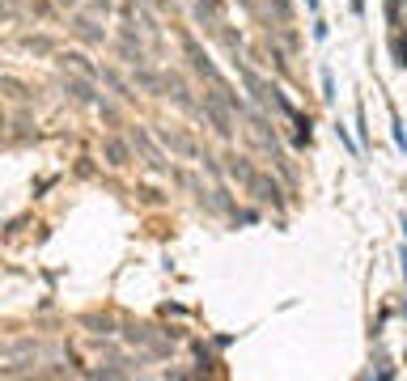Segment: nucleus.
Returning <instances> with one entry per match:
<instances>
[{"instance_id": "obj_2", "label": "nucleus", "mask_w": 407, "mask_h": 381, "mask_svg": "<svg viewBox=\"0 0 407 381\" xmlns=\"http://www.w3.org/2000/svg\"><path fill=\"white\" fill-rule=\"evenodd\" d=\"M204 111H208V119L217 123V132H221V136H229V132H233V119H229V111H225V106H221L217 98L204 102Z\"/></svg>"}, {"instance_id": "obj_1", "label": "nucleus", "mask_w": 407, "mask_h": 381, "mask_svg": "<svg viewBox=\"0 0 407 381\" xmlns=\"http://www.w3.org/2000/svg\"><path fill=\"white\" fill-rule=\"evenodd\" d=\"M246 187H250V195H254V199H263V203H280V187H276L272 178H263V174H250V178H246Z\"/></svg>"}, {"instance_id": "obj_3", "label": "nucleus", "mask_w": 407, "mask_h": 381, "mask_svg": "<svg viewBox=\"0 0 407 381\" xmlns=\"http://www.w3.org/2000/svg\"><path fill=\"white\" fill-rule=\"evenodd\" d=\"M187 56H191V64H195V68H199L204 77H208V81H213V85L221 89V77H217V68H213V60H208V56H204V51H199L195 42H187Z\"/></svg>"}, {"instance_id": "obj_6", "label": "nucleus", "mask_w": 407, "mask_h": 381, "mask_svg": "<svg viewBox=\"0 0 407 381\" xmlns=\"http://www.w3.org/2000/svg\"><path fill=\"white\" fill-rule=\"evenodd\" d=\"M68 93H72L77 102H93V89H89V81H81V77H68Z\"/></svg>"}, {"instance_id": "obj_9", "label": "nucleus", "mask_w": 407, "mask_h": 381, "mask_svg": "<svg viewBox=\"0 0 407 381\" xmlns=\"http://www.w3.org/2000/svg\"><path fill=\"white\" fill-rule=\"evenodd\" d=\"M77 34H81V38H89V42H98V38H102V30H93L89 22H77Z\"/></svg>"}, {"instance_id": "obj_4", "label": "nucleus", "mask_w": 407, "mask_h": 381, "mask_svg": "<svg viewBox=\"0 0 407 381\" xmlns=\"http://www.w3.org/2000/svg\"><path fill=\"white\" fill-rule=\"evenodd\" d=\"M102 153H107V166H128V144L123 140H107V148H102Z\"/></svg>"}, {"instance_id": "obj_7", "label": "nucleus", "mask_w": 407, "mask_h": 381, "mask_svg": "<svg viewBox=\"0 0 407 381\" xmlns=\"http://www.w3.org/2000/svg\"><path fill=\"white\" fill-rule=\"evenodd\" d=\"M225 161H229V174H233V178H238V182H246V178H250V174H254V170H250V166H246V161H242V157H225Z\"/></svg>"}, {"instance_id": "obj_5", "label": "nucleus", "mask_w": 407, "mask_h": 381, "mask_svg": "<svg viewBox=\"0 0 407 381\" xmlns=\"http://www.w3.org/2000/svg\"><path fill=\"white\" fill-rule=\"evenodd\" d=\"M162 140H166V148H174V153H183V157H195V144H191L187 136H178V132H162Z\"/></svg>"}, {"instance_id": "obj_8", "label": "nucleus", "mask_w": 407, "mask_h": 381, "mask_svg": "<svg viewBox=\"0 0 407 381\" xmlns=\"http://www.w3.org/2000/svg\"><path fill=\"white\" fill-rule=\"evenodd\" d=\"M102 81H107V85H111V89H115L119 98H132V93H128V85H123V81H119L115 72H102Z\"/></svg>"}]
</instances>
